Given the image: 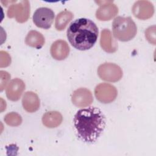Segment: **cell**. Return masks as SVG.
I'll use <instances>...</instances> for the list:
<instances>
[{
	"instance_id": "obj_1",
	"label": "cell",
	"mask_w": 156,
	"mask_h": 156,
	"mask_svg": "<svg viewBox=\"0 0 156 156\" xmlns=\"http://www.w3.org/2000/svg\"><path fill=\"white\" fill-rule=\"evenodd\" d=\"M77 135L85 143H94L100 136L105 127V118L96 107L79 110L74 118Z\"/></svg>"
},
{
	"instance_id": "obj_2",
	"label": "cell",
	"mask_w": 156,
	"mask_h": 156,
	"mask_svg": "<svg viewBox=\"0 0 156 156\" xmlns=\"http://www.w3.org/2000/svg\"><path fill=\"white\" fill-rule=\"evenodd\" d=\"M66 34L69 42L74 48L85 51L95 44L98 37V28L91 20L79 18L71 23Z\"/></svg>"
},
{
	"instance_id": "obj_3",
	"label": "cell",
	"mask_w": 156,
	"mask_h": 156,
	"mask_svg": "<svg viewBox=\"0 0 156 156\" xmlns=\"http://www.w3.org/2000/svg\"><path fill=\"white\" fill-rule=\"evenodd\" d=\"M113 34L121 41H128L133 39L137 32V27L130 17L117 16L112 24Z\"/></svg>"
},
{
	"instance_id": "obj_4",
	"label": "cell",
	"mask_w": 156,
	"mask_h": 156,
	"mask_svg": "<svg viewBox=\"0 0 156 156\" xmlns=\"http://www.w3.org/2000/svg\"><path fill=\"white\" fill-rule=\"evenodd\" d=\"M98 74L101 79L111 82H118L122 77L121 68L113 63H104L99 65Z\"/></svg>"
},
{
	"instance_id": "obj_5",
	"label": "cell",
	"mask_w": 156,
	"mask_h": 156,
	"mask_svg": "<svg viewBox=\"0 0 156 156\" xmlns=\"http://www.w3.org/2000/svg\"><path fill=\"white\" fill-rule=\"evenodd\" d=\"M7 16L15 18L18 23H23L27 21L30 15V3L28 1H21L17 4H11L7 10Z\"/></svg>"
},
{
	"instance_id": "obj_6",
	"label": "cell",
	"mask_w": 156,
	"mask_h": 156,
	"mask_svg": "<svg viewBox=\"0 0 156 156\" xmlns=\"http://www.w3.org/2000/svg\"><path fill=\"white\" fill-rule=\"evenodd\" d=\"M94 95L99 102L109 104L116 99L118 91L115 86L110 83H101L94 88Z\"/></svg>"
},
{
	"instance_id": "obj_7",
	"label": "cell",
	"mask_w": 156,
	"mask_h": 156,
	"mask_svg": "<svg viewBox=\"0 0 156 156\" xmlns=\"http://www.w3.org/2000/svg\"><path fill=\"white\" fill-rule=\"evenodd\" d=\"M54 19V12L48 7H40L34 12L32 17L34 23L40 28L48 29L51 27Z\"/></svg>"
},
{
	"instance_id": "obj_8",
	"label": "cell",
	"mask_w": 156,
	"mask_h": 156,
	"mask_svg": "<svg viewBox=\"0 0 156 156\" xmlns=\"http://www.w3.org/2000/svg\"><path fill=\"white\" fill-rule=\"evenodd\" d=\"M132 12L135 18L146 20L153 16L154 13V7L151 2L149 1H138L133 5Z\"/></svg>"
},
{
	"instance_id": "obj_9",
	"label": "cell",
	"mask_w": 156,
	"mask_h": 156,
	"mask_svg": "<svg viewBox=\"0 0 156 156\" xmlns=\"http://www.w3.org/2000/svg\"><path fill=\"white\" fill-rule=\"evenodd\" d=\"M102 4L97 9L96 17L99 21H109L114 18L118 13V7L112 1H101Z\"/></svg>"
},
{
	"instance_id": "obj_10",
	"label": "cell",
	"mask_w": 156,
	"mask_h": 156,
	"mask_svg": "<svg viewBox=\"0 0 156 156\" xmlns=\"http://www.w3.org/2000/svg\"><path fill=\"white\" fill-rule=\"evenodd\" d=\"M71 101L74 105L78 107H85L92 104L93 97L91 92L88 89L80 88L73 92Z\"/></svg>"
},
{
	"instance_id": "obj_11",
	"label": "cell",
	"mask_w": 156,
	"mask_h": 156,
	"mask_svg": "<svg viewBox=\"0 0 156 156\" xmlns=\"http://www.w3.org/2000/svg\"><path fill=\"white\" fill-rule=\"evenodd\" d=\"M25 90V83L20 79L15 78L12 79L6 88V96L8 99L12 101H16L21 98Z\"/></svg>"
},
{
	"instance_id": "obj_12",
	"label": "cell",
	"mask_w": 156,
	"mask_h": 156,
	"mask_svg": "<svg viewBox=\"0 0 156 156\" xmlns=\"http://www.w3.org/2000/svg\"><path fill=\"white\" fill-rule=\"evenodd\" d=\"M69 47L67 42L63 40L55 41L51 45L50 52L52 57L57 60H63L69 55Z\"/></svg>"
},
{
	"instance_id": "obj_13",
	"label": "cell",
	"mask_w": 156,
	"mask_h": 156,
	"mask_svg": "<svg viewBox=\"0 0 156 156\" xmlns=\"http://www.w3.org/2000/svg\"><path fill=\"white\" fill-rule=\"evenodd\" d=\"M40 104V99L35 93L27 91L24 93L22 99V105L26 112H35L39 109Z\"/></svg>"
},
{
	"instance_id": "obj_14",
	"label": "cell",
	"mask_w": 156,
	"mask_h": 156,
	"mask_svg": "<svg viewBox=\"0 0 156 156\" xmlns=\"http://www.w3.org/2000/svg\"><path fill=\"white\" fill-rule=\"evenodd\" d=\"M100 45L102 49L108 53L115 52L118 49L117 43L112 37L111 32L108 29H104L101 32Z\"/></svg>"
},
{
	"instance_id": "obj_15",
	"label": "cell",
	"mask_w": 156,
	"mask_h": 156,
	"mask_svg": "<svg viewBox=\"0 0 156 156\" xmlns=\"http://www.w3.org/2000/svg\"><path fill=\"white\" fill-rule=\"evenodd\" d=\"M63 117L57 111H50L45 113L42 117L43 125L48 128H55L60 126L62 122Z\"/></svg>"
},
{
	"instance_id": "obj_16",
	"label": "cell",
	"mask_w": 156,
	"mask_h": 156,
	"mask_svg": "<svg viewBox=\"0 0 156 156\" xmlns=\"http://www.w3.org/2000/svg\"><path fill=\"white\" fill-rule=\"evenodd\" d=\"M25 43L30 47L40 49L44 44L45 39L40 32L33 30L28 32L25 38Z\"/></svg>"
},
{
	"instance_id": "obj_17",
	"label": "cell",
	"mask_w": 156,
	"mask_h": 156,
	"mask_svg": "<svg viewBox=\"0 0 156 156\" xmlns=\"http://www.w3.org/2000/svg\"><path fill=\"white\" fill-rule=\"evenodd\" d=\"M73 17L74 15L70 11L64 10L60 12L55 19V29L59 31L64 30Z\"/></svg>"
},
{
	"instance_id": "obj_18",
	"label": "cell",
	"mask_w": 156,
	"mask_h": 156,
	"mask_svg": "<svg viewBox=\"0 0 156 156\" xmlns=\"http://www.w3.org/2000/svg\"><path fill=\"white\" fill-rule=\"evenodd\" d=\"M5 122L10 126H18L22 122L21 116L16 112L7 113L4 118Z\"/></svg>"
},
{
	"instance_id": "obj_19",
	"label": "cell",
	"mask_w": 156,
	"mask_h": 156,
	"mask_svg": "<svg viewBox=\"0 0 156 156\" xmlns=\"http://www.w3.org/2000/svg\"><path fill=\"white\" fill-rule=\"evenodd\" d=\"M145 37L146 40L151 44H155V26L149 27L145 30Z\"/></svg>"
}]
</instances>
